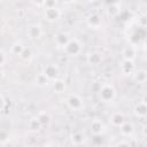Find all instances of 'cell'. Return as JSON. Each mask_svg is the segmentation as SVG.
Segmentation results:
<instances>
[{"instance_id":"24","label":"cell","mask_w":147,"mask_h":147,"mask_svg":"<svg viewBox=\"0 0 147 147\" xmlns=\"http://www.w3.org/2000/svg\"><path fill=\"white\" fill-rule=\"evenodd\" d=\"M37 118L39 119V122L41 123V125H44V124H47L48 122H49V116H48V114H46L45 111H42V113H39L38 114V116H37Z\"/></svg>"},{"instance_id":"8","label":"cell","mask_w":147,"mask_h":147,"mask_svg":"<svg viewBox=\"0 0 147 147\" xmlns=\"http://www.w3.org/2000/svg\"><path fill=\"white\" fill-rule=\"evenodd\" d=\"M86 24L91 29H99L102 24V20L98 14H91L86 18Z\"/></svg>"},{"instance_id":"17","label":"cell","mask_w":147,"mask_h":147,"mask_svg":"<svg viewBox=\"0 0 147 147\" xmlns=\"http://www.w3.org/2000/svg\"><path fill=\"white\" fill-rule=\"evenodd\" d=\"M133 78H134V80H136L138 84H144V83H146V80H147V71L144 70V69L138 70V71H136V72L133 74Z\"/></svg>"},{"instance_id":"14","label":"cell","mask_w":147,"mask_h":147,"mask_svg":"<svg viewBox=\"0 0 147 147\" xmlns=\"http://www.w3.org/2000/svg\"><path fill=\"white\" fill-rule=\"evenodd\" d=\"M136 55H137V51H136V47H132V46H125L122 51V56H123V60H129V61H134L136 59Z\"/></svg>"},{"instance_id":"26","label":"cell","mask_w":147,"mask_h":147,"mask_svg":"<svg viewBox=\"0 0 147 147\" xmlns=\"http://www.w3.org/2000/svg\"><path fill=\"white\" fill-rule=\"evenodd\" d=\"M114 147H131V145L127 141H125V140H119V141H117L115 144Z\"/></svg>"},{"instance_id":"7","label":"cell","mask_w":147,"mask_h":147,"mask_svg":"<svg viewBox=\"0 0 147 147\" xmlns=\"http://www.w3.org/2000/svg\"><path fill=\"white\" fill-rule=\"evenodd\" d=\"M42 34V29L40 24H32L26 30V36L30 39H39Z\"/></svg>"},{"instance_id":"9","label":"cell","mask_w":147,"mask_h":147,"mask_svg":"<svg viewBox=\"0 0 147 147\" xmlns=\"http://www.w3.org/2000/svg\"><path fill=\"white\" fill-rule=\"evenodd\" d=\"M42 74L49 79V80H54L55 78H57V74H59V68L55 64H47L44 68Z\"/></svg>"},{"instance_id":"13","label":"cell","mask_w":147,"mask_h":147,"mask_svg":"<svg viewBox=\"0 0 147 147\" xmlns=\"http://www.w3.org/2000/svg\"><path fill=\"white\" fill-rule=\"evenodd\" d=\"M70 140H71V144H72L74 146L78 147V146H82V145L85 142V140H86V136H85L83 132L77 131V132H74V133L71 134Z\"/></svg>"},{"instance_id":"28","label":"cell","mask_w":147,"mask_h":147,"mask_svg":"<svg viewBox=\"0 0 147 147\" xmlns=\"http://www.w3.org/2000/svg\"><path fill=\"white\" fill-rule=\"evenodd\" d=\"M3 106H5V100H3L2 96H0V109H2Z\"/></svg>"},{"instance_id":"29","label":"cell","mask_w":147,"mask_h":147,"mask_svg":"<svg viewBox=\"0 0 147 147\" xmlns=\"http://www.w3.org/2000/svg\"><path fill=\"white\" fill-rule=\"evenodd\" d=\"M3 77H5V72H3V70L0 68V82L3 79Z\"/></svg>"},{"instance_id":"25","label":"cell","mask_w":147,"mask_h":147,"mask_svg":"<svg viewBox=\"0 0 147 147\" xmlns=\"http://www.w3.org/2000/svg\"><path fill=\"white\" fill-rule=\"evenodd\" d=\"M9 140V133L6 130H0V144H6Z\"/></svg>"},{"instance_id":"2","label":"cell","mask_w":147,"mask_h":147,"mask_svg":"<svg viewBox=\"0 0 147 147\" xmlns=\"http://www.w3.org/2000/svg\"><path fill=\"white\" fill-rule=\"evenodd\" d=\"M82 48H83V47H82L80 41H79L78 39L74 38V39H70L69 42H68L62 49H63V52H64V54H65L67 56H77V55L80 54Z\"/></svg>"},{"instance_id":"31","label":"cell","mask_w":147,"mask_h":147,"mask_svg":"<svg viewBox=\"0 0 147 147\" xmlns=\"http://www.w3.org/2000/svg\"><path fill=\"white\" fill-rule=\"evenodd\" d=\"M25 147H32V146H25Z\"/></svg>"},{"instance_id":"15","label":"cell","mask_w":147,"mask_h":147,"mask_svg":"<svg viewBox=\"0 0 147 147\" xmlns=\"http://www.w3.org/2000/svg\"><path fill=\"white\" fill-rule=\"evenodd\" d=\"M52 88L54 91V93L56 94H61V93H64V91L67 90V85H65V82L60 79V78H55L52 83Z\"/></svg>"},{"instance_id":"3","label":"cell","mask_w":147,"mask_h":147,"mask_svg":"<svg viewBox=\"0 0 147 147\" xmlns=\"http://www.w3.org/2000/svg\"><path fill=\"white\" fill-rule=\"evenodd\" d=\"M65 103L67 106L74 110V111H78L80 110L83 107H84V103H83V99L78 95V94H70L67 100H65Z\"/></svg>"},{"instance_id":"10","label":"cell","mask_w":147,"mask_h":147,"mask_svg":"<svg viewBox=\"0 0 147 147\" xmlns=\"http://www.w3.org/2000/svg\"><path fill=\"white\" fill-rule=\"evenodd\" d=\"M70 39L71 38L69 37V34L65 33V32H60V33L54 36V42L56 44L57 47H61V48H63L69 42Z\"/></svg>"},{"instance_id":"20","label":"cell","mask_w":147,"mask_h":147,"mask_svg":"<svg viewBox=\"0 0 147 147\" xmlns=\"http://www.w3.org/2000/svg\"><path fill=\"white\" fill-rule=\"evenodd\" d=\"M108 14L111 16H118L121 14V5L117 2L110 3V6L108 8Z\"/></svg>"},{"instance_id":"18","label":"cell","mask_w":147,"mask_h":147,"mask_svg":"<svg viewBox=\"0 0 147 147\" xmlns=\"http://www.w3.org/2000/svg\"><path fill=\"white\" fill-rule=\"evenodd\" d=\"M23 49H24V45L22 44V41H15V42L10 46V53H11L13 55L20 56L21 53L23 52Z\"/></svg>"},{"instance_id":"27","label":"cell","mask_w":147,"mask_h":147,"mask_svg":"<svg viewBox=\"0 0 147 147\" xmlns=\"http://www.w3.org/2000/svg\"><path fill=\"white\" fill-rule=\"evenodd\" d=\"M5 61H6V56H5L3 52H1V51H0V67L5 63Z\"/></svg>"},{"instance_id":"11","label":"cell","mask_w":147,"mask_h":147,"mask_svg":"<svg viewBox=\"0 0 147 147\" xmlns=\"http://www.w3.org/2000/svg\"><path fill=\"white\" fill-rule=\"evenodd\" d=\"M109 122H110V124H111L113 126L119 127V126L125 122V117H124V115H123L122 113L116 111V113H113V114L110 115Z\"/></svg>"},{"instance_id":"19","label":"cell","mask_w":147,"mask_h":147,"mask_svg":"<svg viewBox=\"0 0 147 147\" xmlns=\"http://www.w3.org/2000/svg\"><path fill=\"white\" fill-rule=\"evenodd\" d=\"M48 83H49V79H48L42 72L37 74V76H36V84H37L39 87H45V86L48 85Z\"/></svg>"},{"instance_id":"23","label":"cell","mask_w":147,"mask_h":147,"mask_svg":"<svg viewBox=\"0 0 147 147\" xmlns=\"http://www.w3.org/2000/svg\"><path fill=\"white\" fill-rule=\"evenodd\" d=\"M31 55H32L31 49H30L29 47H24V49H23V52L21 53L20 57H21L22 60H24V61H28V60L31 59Z\"/></svg>"},{"instance_id":"32","label":"cell","mask_w":147,"mask_h":147,"mask_svg":"<svg viewBox=\"0 0 147 147\" xmlns=\"http://www.w3.org/2000/svg\"><path fill=\"white\" fill-rule=\"evenodd\" d=\"M0 90H1V87H0Z\"/></svg>"},{"instance_id":"22","label":"cell","mask_w":147,"mask_h":147,"mask_svg":"<svg viewBox=\"0 0 147 147\" xmlns=\"http://www.w3.org/2000/svg\"><path fill=\"white\" fill-rule=\"evenodd\" d=\"M41 126L42 125H41V123L39 122V119L37 117H33V118H31L29 121V129L31 131H39Z\"/></svg>"},{"instance_id":"12","label":"cell","mask_w":147,"mask_h":147,"mask_svg":"<svg viewBox=\"0 0 147 147\" xmlns=\"http://www.w3.org/2000/svg\"><path fill=\"white\" fill-rule=\"evenodd\" d=\"M118 129H119V132H121V134L123 137H131L134 133V126H133V124L131 122H127V121H125Z\"/></svg>"},{"instance_id":"16","label":"cell","mask_w":147,"mask_h":147,"mask_svg":"<svg viewBox=\"0 0 147 147\" xmlns=\"http://www.w3.org/2000/svg\"><path fill=\"white\" fill-rule=\"evenodd\" d=\"M121 71L124 75H131L134 72V63L133 61L129 60H123L121 63Z\"/></svg>"},{"instance_id":"5","label":"cell","mask_w":147,"mask_h":147,"mask_svg":"<svg viewBox=\"0 0 147 147\" xmlns=\"http://www.w3.org/2000/svg\"><path fill=\"white\" fill-rule=\"evenodd\" d=\"M60 15H61V11H60V9L56 6L44 9V17L48 22H54V21L59 20Z\"/></svg>"},{"instance_id":"30","label":"cell","mask_w":147,"mask_h":147,"mask_svg":"<svg viewBox=\"0 0 147 147\" xmlns=\"http://www.w3.org/2000/svg\"><path fill=\"white\" fill-rule=\"evenodd\" d=\"M40 147H52V146H49V145H42V146H40Z\"/></svg>"},{"instance_id":"4","label":"cell","mask_w":147,"mask_h":147,"mask_svg":"<svg viewBox=\"0 0 147 147\" xmlns=\"http://www.w3.org/2000/svg\"><path fill=\"white\" fill-rule=\"evenodd\" d=\"M90 131L93 136H102L106 132V126L101 119L95 118L90 124Z\"/></svg>"},{"instance_id":"21","label":"cell","mask_w":147,"mask_h":147,"mask_svg":"<svg viewBox=\"0 0 147 147\" xmlns=\"http://www.w3.org/2000/svg\"><path fill=\"white\" fill-rule=\"evenodd\" d=\"M101 60H102V57H101V55H100L99 53H91V54L87 56V61H88V63L92 64V65L99 64V63L101 62Z\"/></svg>"},{"instance_id":"1","label":"cell","mask_w":147,"mask_h":147,"mask_svg":"<svg viewBox=\"0 0 147 147\" xmlns=\"http://www.w3.org/2000/svg\"><path fill=\"white\" fill-rule=\"evenodd\" d=\"M98 96L101 102H113L116 98V90L111 84H102L98 91Z\"/></svg>"},{"instance_id":"6","label":"cell","mask_w":147,"mask_h":147,"mask_svg":"<svg viewBox=\"0 0 147 147\" xmlns=\"http://www.w3.org/2000/svg\"><path fill=\"white\" fill-rule=\"evenodd\" d=\"M133 113L138 118L145 119L146 115H147V105L145 99L142 101H139L138 103H136V106L133 107Z\"/></svg>"}]
</instances>
